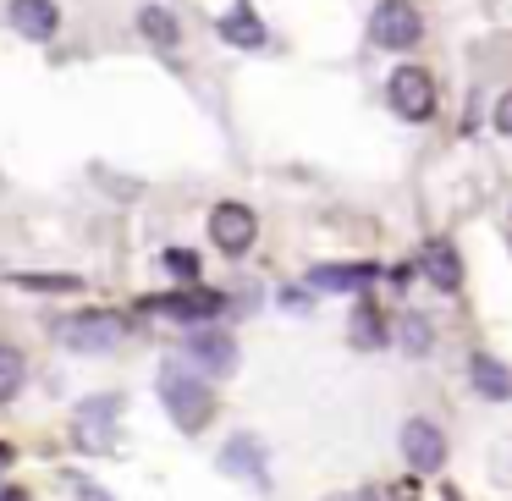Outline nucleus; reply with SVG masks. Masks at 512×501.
Returning a JSON list of instances; mask_svg holds the SVG:
<instances>
[{"label": "nucleus", "instance_id": "obj_12", "mask_svg": "<svg viewBox=\"0 0 512 501\" xmlns=\"http://www.w3.org/2000/svg\"><path fill=\"white\" fill-rule=\"evenodd\" d=\"M419 270H424V276H430L441 292H457V287H463V265H457V248H452V243H424Z\"/></svg>", "mask_w": 512, "mask_h": 501}, {"label": "nucleus", "instance_id": "obj_17", "mask_svg": "<svg viewBox=\"0 0 512 501\" xmlns=\"http://www.w3.org/2000/svg\"><path fill=\"white\" fill-rule=\"evenodd\" d=\"M23 380H28V364H23V353H17L12 342H0V402H12Z\"/></svg>", "mask_w": 512, "mask_h": 501}, {"label": "nucleus", "instance_id": "obj_8", "mask_svg": "<svg viewBox=\"0 0 512 501\" xmlns=\"http://www.w3.org/2000/svg\"><path fill=\"white\" fill-rule=\"evenodd\" d=\"M149 309L166 314V320L204 325V320H215V314L226 309V298H221V292H210V287H193V292H166V298H149Z\"/></svg>", "mask_w": 512, "mask_h": 501}, {"label": "nucleus", "instance_id": "obj_16", "mask_svg": "<svg viewBox=\"0 0 512 501\" xmlns=\"http://www.w3.org/2000/svg\"><path fill=\"white\" fill-rule=\"evenodd\" d=\"M347 336H353L358 353H375V347L386 342V320H380L375 303H358V309H353V325H347Z\"/></svg>", "mask_w": 512, "mask_h": 501}, {"label": "nucleus", "instance_id": "obj_11", "mask_svg": "<svg viewBox=\"0 0 512 501\" xmlns=\"http://www.w3.org/2000/svg\"><path fill=\"white\" fill-rule=\"evenodd\" d=\"M12 28L23 39H56V28H61L56 0H12Z\"/></svg>", "mask_w": 512, "mask_h": 501}, {"label": "nucleus", "instance_id": "obj_21", "mask_svg": "<svg viewBox=\"0 0 512 501\" xmlns=\"http://www.w3.org/2000/svg\"><path fill=\"white\" fill-rule=\"evenodd\" d=\"M496 133H512V100L496 105Z\"/></svg>", "mask_w": 512, "mask_h": 501}, {"label": "nucleus", "instance_id": "obj_18", "mask_svg": "<svg viewBox=\"0 0 512 501\" xmlns=\"http://www.w3.org/2000/svg\"><path fill=\"white\" fill-rule=\"evenodd\" d=\"M397 336H402V347H408L413 358H419V353H430V342H435V331H430V320H424V314H402Z\"/></svg>", "mask_w": 512, "mask_h": 501}, {"label": "nucleus", "instance_id": "obj_23", "mask_svg": "<svg viewBox=\"0 0 512 501\" xmlns=\"http://www.w3.org/2000/svg\"><path fill=\"white\" fill-rule=\"evenodd\" d=\"M0 463H6V446H0Z\"/></svg>", "mask_w": 512, "mask_h": 501}, {"label": "nucleus", "instance_id": "obj_1", "mask_svg": "<svg viewBox=\"0 0 512 501\" xmlns=\"http://www.w3.org/2000/svg\"><path fill=\"white\" fill-rule=\"evenodd\" d=\"M160 402H166V413L177 419V430H188V435H199L204 424L215 419V397H210V386H204V375H193V369H182V364L160 369Z\"/></svg>", "mask_w": 512, "mask_h": 501}, {"label": "nucleus", "instance_id": "obj_14", "mask_svg": "<svg viewBox=\"0 0 512 501\" xmlns=\"http://www.w3.org/2000/svg\"><path fill=\"white\" fill-rule=\"evenodd\" d=\"M375 276H380V265H320L309 281L320 292H358V287H369Z\"/></svg>", "mask_w": 512, "mask_h": 501}, {"label": "nucleus", "instance_id": "obj_4", "mask_svg": "<svg viewBox=\"0 0 512 501\" xmlns=\"http://www.w3.org/2000/svg\"><path fill=\"white\" fill-rule=\"evenodd\" d=\"M386 100L391 111L402 116V122H430L435 105H441V94H435V78L424 67H397L386 83Z\"/></svg>", "mask_w": 512, "mask_h": 501}, {"label": "nucleus", "instance_id": "obj_7", "mask_svg": "<svg viewBox=\"0 0 512 501\" xmlns=\"http://www.w3.org/2000/svg\"><path fill=\"white\" fill-rule=\"evenodd\" d=\"M188 364H193V375L221 380V375H232V369H237V342H232L226 331H193Z\"/></svg>", "mask_w": 512, "mask_h": 501}, {"label": "nucleus", "instance_id": "obj_5", "mask_svg": "<svg viewBox=\"0 0 512 501\" xmlns=\"http://www.w3.org/2000/svg\"><path fill=\"white\" fill-rule=\"evenodd\" d=\"M259 237V215L248 204H215L210 210V243L221 254H248Z\"/></svg>", "mask_w": 512, "mask_h": 501}, {"label": "nucleus", "instance_id": "obj_10", "mask_svg": "<svg viewBox=\"0 0 512 501\" xmlns=\"http://www.w3.org/2000/svg\"><path fill=\"white\" fill-rule=\"evenodd\" d=\"M221 39H226V45H237V50H265L270 45L265 23H259V12L248 6V0H237L232 12L221 17Z\"/></svg>", "mask_w": 512, "mask_h": 501}, {"label": "nucleus", "instance_id": "obj_9", "mask_svg": "<svg viewBox=\"0 0 512 501\" xmlns=\"http://www.w3.org/2000/svg\"><path fill=\"white\" fill-rule=\"evenodd\" d=\"M221 468H226V474H237V479H248V485H259V490L270 485L265 446H259L254 435H232V441H226V452H221Z\"/></svg>", "mask_w": 512, "mask_h": 501}, {"label": "nucleus", "instance_id": "obj_13", "mask_svg": "<svg viewBox=\"0 0 512 501\" xmlns=\"http://www.w3.org/2000/svg\"><path fill=\"white\" fill-rule=\"evenodd\" d=\"M468 380H474L479 397H490V402H507V397H512L507 369H501V358H490V353H474V358H468Z\"/></svg>", "mask_w": 512, "mask_h": 501}, {"label": "nucleus", "instance_id": "obj_2", "mask_svg": "<svg viewBox=\"0 0 512 501\" xmlns=\"http://www.w3.org/2000/svg\"><path fill=\"white\" fill-rule=\"evenodd\" d=\"M424 39V17L413 0H380L369 17V45L375 50H413Z\"/></svg>", "mask_w": 512, "mask_h": 501}, {"label": "nucleus", "instance_id": "obj_19", "mask_svg": "<svg viewBox=\"0 0 512 501\" xmlns=\"http://www.w3.org/2000/svg\"><path fill=\"white\" fill-rule=\"evenodd\" d=\"M17 287H34V292H78V276H17Z\"/></svg>", "mask_w": 512, "mask_h": 501}, {"label": "nucleus", "instance_id": "obj_22", "mask_svg": "<svg viewBox=\"0 0 512 501\" xmlns=\"http://www.w3.org/2000/svg\"><path fill=\"white\" fill-rule=\"evenodd\" d=\"M0 501H28V490H6V496H0Z\"/></svg>", "mask_w": 512, "mask_h": 501}, {"label": "nucleus", "instance_id": "obj_3", "mask_svg": "<svg viewBox=\"0 0 512 501\" xmlns=\"http://www.w3.org/2000/svg\"><path fill=\"white\" fill-rule=\"evenodd\" d=\"M61 342L72 347V353H116V347L127 342V320L111 309H89V314H72L67 325H61Z\"/></svg>", "mask_w": 512, "mask_h": 501}, {"label": "nucleus", "instance_id": "obj_20", "mask_svg": "<svg viewBox=\"0 0 512 501\" xmlns=\"http://www.w3.org/2000/svg\"><path fill=\"white\" fill-rule=\"evenodd\" d=\"M166 270H171L177 281H193V276H199V254H188V248H171V254H166Z\"/></svg>", "mask_w": 512, "mask_h": 501}, {"label": "nucleus", "instance_id": "obj_6", "mask_svg": "<svg viewBox=\"0 0 512 501\" xmlns=\"http://www.w3.org/2000/svg\"><path fill=\"white\" fill-rule=\"evenodd\" d=\"M402 457H408L413 474H435L446 463V435L435 419H408L402 424Z\"/></svg>", "mask_w": 512, "mask_h": 501}, {"label": "nucleus", "instance_id": "obj_15", "mask_svg": "<svg viewBox=\"0 0 512 501\" xmlns=\"http://www.w3.org/2000/svg\"><path fill=\"white\" fill-rule=\"evenodd\" d=\"M138 34H144L149 45H160V50L182 45V28H177V17H171L166 6H144V12H138Z\"/></svg>", "mask_w": 512, "mask_h": 501}]
</instances>
